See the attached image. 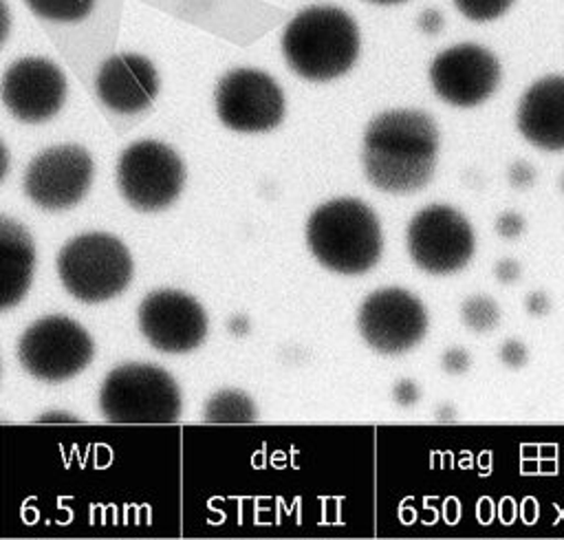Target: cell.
Returning a JSON list of instances; mask_svg holds the SVG:
<instances>
[{"label":"cell","instance_id":"10","mask_svg":"<svg viewBox=\"0 0 564 540\" xmlns=\"http://www.w3.org/2000/svg\"><path fill=\"white\" fill-rule=\"evenodd\" d=\"M216 115L223 126L236 132L273 130L284 117L282 88L264 71L234 68L216 86Z\"/></svg>","mask_w":564,"mask_h":540},{"label":"cell","instance_id":"2","mask_svg":"<svg viewBox=\"0 0 564 540\" xmlns=\"http://www.w3.org/2000/svg\"><path fill=\"white\" fill-rule=\"evenodd\" d=\"M359 29L350 13L313 4L295 13L282 33V53L293 73L308 82H330L359 57Z\"/></svg>","mask_w":564,"mask_h":540},{"label":"cell","instance_id":"33","mask_svg":"<svg viewBox=\"0 0 564 540\" xmlns=\"http://www.w3.org/2000/svg\"><path fill=\"white\" fill-rule=\"evenodd\" d=\"M560 187H562V192H564V174H562V179H560Z\"/></svg>","mask_w":564,"mask_h":540},{"label":"cell","instance_id":"6","mask_svg":"<svg viewBox=\"0 0 564 540\" xmlns=\"http://www.w3.org/2000/svg\"><path fill=\"white\" fill-rule=\"evenodd\" d=\"M95 355V344L86 328L66 315H44L35 320L18 342L22 368L48 384L66 381L82 372Z\"/></svg>","mask_w":564,"mask_h":540},{"label":"cell","instance_id":"20","mask_svg":"<svg viewBox=\"0 0 564 540\" xmlns=\"http://www.w3.org/2000/svg\"><path fill=\"white\" fill-rule=\"evenodd\" d=\"M460 320L474 333H489L500 322V309L489 295H469L460 304Z\"/></svg>","mask_w":564,"mask_h":540},{"label":"cell","instance_id":"30","mask_svg":"<svg viewBox=\"0 0 564 540\" xmlns=\"http://www.w3.org/2000/svg\"><path fill=\"white\" fill-rule=\"evenodd\" d=\"M9 31H11V11H9L7 2L0 0V46L9 37Z\"/></svg>","mask_w":564,"mask_h":540},{"label":"cell","instance_id":"16","mask_svg":"<svg viewBox=\"0 0 564 540\" xmlns=\"http://www.w3.org/2000/svg\"><path fill=\"white\" fill-rule=\"evenodd\" d=\"M520 134L546 152L564 150V75H546L533 82L516 110Z\"/></svg>","mask_w":564,"mask_h":540},{"label":"cell","instance_id":"12","mask_svg":"<svg viewBox=\"0 0 564 540\" xmlns=\"http://www.w3.org/2000/svg\"><path fill=\"white\" fill-rule=\"evenodd\" d=\"M93 172V159L82 145H53L26 165L24 192L42 209H68L86 196Z\"/></svg>","mask_w":564,"mask_h":540},{"label":"cell","instance_id":"13","mask_svg":"<svg viewBox=\"0 0 564 540\" xmlns=\"http://www.w3.org/2000/svg\"><path fill=\"white\" fill-rule=\"evenodd\" d=\"M139 328L156 350L187 353L203 344L207 335V313L189 293L159 289L143 298L139 306Z\"/></svg>","mask_w":564,"mask_h":540},{"label":"cell","instance_id":"24","mask_svg":"<svg viewBox=\"0 0 564 540\" xmlns=\"http://www.w3.org/2000/svg\"><path fill=\"white\" fill-rule=\"evenodd\" d=\"M441 368L447 372V375H463L467 368H469V355L467 350L454 346V348H447L443 355H441Z\"/></svg>","mask_w":564,"mask_h":540},{"label":"cell","instance_id":"31","mask_svg":"<svg viewBox=\"0 0 564 540\" xmlns=\"http://www.w3.org/2000/svg\"><path fill=\"white\" fill-rule=\"evenodd\" d=\"M7 170H9V152H7L4 143L0 141V181L7 176Z\"/></svg>","mask_w":564,"mask_h":540},{"label":"cell","instance_id":"7","mask_svg":"<svg viewBox=\"0 0 564 540\" xmlns=\"http://www.w3.org/2000/svg\"><path fill=\"white\" fill-rule=\"evenodd\" d=\"M183 183L185 165L181 156L161 141H134L119 156L117 185L134 209H165L181 194Z\"/></svg>","mask_w":564,"mask_h":540},{"label":"cell","instance_id":"22","mask_svg":"<svg viewBox=\"0 0 564 540\" xmlns=\"http://www.w3.org/2000/svg\"><path fill=\"white\" fill-rule=\"evenodd\" d=\"M498 357L500 361L507 366V368H522L527 361H529V350L522 342L518 339H507L500 350H498Z\"/></svg>","mask_w":564,"mask_h":540},{"label":"cell","instance_id":"26","mask_svg":"<svg viewBox=\"0 0 564 540\" xmlns=\"http://www.w3.org/2000/svg\"><path fill=\"white\" fill-rule=\"evenodd\" d=\"M392 397H394V401L399 406H414L419 401V397H421V390H419V386L412 379H401V381L394 384Z\"/></svg>","mask_w":564,"mask_h":540},{"label":"cell","instance_id":"4","mask_svg":"<svg viewBox=\"0 0 564 540\" xmlns=\"http://www.w3.org/2000/svg\"><path fill=\"white\" fill-rule=\"evenodd\" d=\"M132 271L128 247L106 231L79 234L57 253V273L64 289L86 304L119 295L130 284Z\"/></svg>","mask_w":564,"mask_h":540},{"label":"cell","instance_id":"11","mask_svg":"<svg viewBox=\"0 0 564 540\" xmlns=\"http://www.w3.org/2000/svg\"><path fill=\"white\" fill-rule=\"evenodd\" d=\"M430 84L445 104L471 108L496 93L500 84V62L480 44H454L432 60Z\"/></svg>","mask_w":564,"mask_h":540},{"label":"cell","instance_id":"27","mask_svg":"<svg viewBox=\"0 0 564 540\" xmlns=\"http://www.w3.org/2000/svg\"><path fill=\"white\" fill-rule=\"evenodd\" d=\"M494 276L502 284H511L520 278V264L513 258H502L494 264Z\"/></svg>","mask_w":564,"mask_h":540},{"label":"cell","instance_id":"14","mask_svg":"<svg viewBox=\"0 0 564 540\" xmlns=\"http://www.w3.org/2000/svg\"><path fill=\"white\" fill-rule=\"evenodd\" d=\"M0 97L7 110L24 123L55 117L66 99V77L46 57H20L2 75Z\"/></svg>","mask_w":564,"mask_h":540},{"label":"cell","instance_id":"17","mask_svg":"<svg viewBox=\"0 0 564 540\" xmlns=\"http://www.w3.org/2000/svg\"><path fill=\"white\" fill-rule=\"evenodd\" d=\"M35 269L31 234L13 218L0 214V311L22 302Z\"/></svg>","mask_w":564,"mask_h":540},{"label":"cell","instance_id":"3","mask_svg":"<svg viewBox=\"0 0 564 540\" xmlns=\"http://www.w3.org/2000/svg\"><path fill=\"white\" fill-rule=\"evenodd\" d=\"M306 242L319 264L341 276L370 271L383 247L379 218L359 198H333L313 209Z\"/></svg>","mask_w":564,"mask_h":540},{"label":"cell","instance_id":"15","mask_svg":"<svg viewBox=\"0 0 564 540\" xmlns=\"http://www.w3.org/2000/svg\"><path fill=\"white\" fill-rule=\"evenodd\" d=\"M95 88L106 108L119 115H134L154 101L159 93V75L148 57L117 53L99 66Z\"/></svg>","mask_w":564,"mask_h":540},{"label":"cell","instance_id":"23","mask_svg":"<svg viewBox=\"0 0 564 540\" xmlns=\"http://www.w3.org/2000/svg\"><path fill=\"white\" fill-rule=\"evenodd\" d=\"M494 227H496V234H498L500 238L513 240V238H518V236L524 231V218H522L518 212H502V214L496 218Z\"/></svg>","mask_w":564,"mask_h":540},{"label":"cell","instance_id":"19","mask_svg":"<svg viewBox=\"0 0 564 540\" xmlns=\"http://www.w3.org/2000/svg\"><path fill=\"white\" fill-rule=\"evenodd\" d=\"M26 7L51 22H79L84 20L97 0H24Z\"/></svg>","mask_w":564,"mask_h":540},{"label":"cell","instance_id":"18","mask_svg":"<svg viewBox=\"0 0 564 540\" xmlns=\"http://www.w3.org/2000/svg\"><path fill=\"white\" fill-rule=\"evenodd\" d=\"M258 410L253 401L236 388H223L214 392L203 410V421L207 423H251Z\"/></svg>","mask_w":564,"mask_h":540},{"label":"cell","instance_id":"5","mask_svg":"<svg viewBox=\"0 0 564 540\" xmlns=\"http://www.w3.org/2000/svg\"><path fill=\"white\" fill-rule=\"evenodd\" d=\"M99 410L112 423H172L181 414V390L154 364H121L101 384Z\"/></svg>","mask_w":564,"mask_h":540},{"label":"cell","instance_id":"25","mask_svg":"<svg viewBox=\"0 0 564 540\" xmlns=\"http://www.w3.org/2000/svg\"><path fill=\"white\" fill-rule=\"evenodd\" d=\"M507 179H509L511 187L527 190L535 183V170L527 161H516V163H511V168L507 172Z\"/></svg>","mask_w":564,"mask_h":540},{"label":"cell","instance_id":"9","mask_svg":"<svg viewBox=\"0 0 564 540\" xmlns=\"http://www.w3.org/2000/svg\"><path fill=\"white\" fill-rule=\"evenodd\" d=\"M357 328L366 344L383 355H401L414 348L427 333L425 304L405 289L386 287L372 291L359 306Z\"/></svg>","mask_w":564,"mask_h":540},{"label":"cell","instance_id":"28","mask_svg":"<svg viewBox=\"0 0 564 540\" xmlns=\"http://www.w3.org/2000/svg\"><path fill=\"white\" fill-rule=\"evenodd\" d=\"M524 309H527L529 315L540 317V315H546L551 311V300L544 291H533L524 298Z\"/></svg>","mask_w":564,"mask_h":540},{"label":"cell","instance_id":"1","mask_svg":"<svg viewBox=\"0 0 564 540\" xmlns=\"http://www.w3.org/2000/svg\"><path fill=\"white\" fill-rule=\"evenodd\" d=\"M438 145V126L427 112L412 108L386 110L366 126L364 174L381 192H416L434 174Z\"/></svg>","mask_w":564,"mask_h":540},{"label":"cell","instance_id":"8","mask_svg":"<svg viewBox=\"0 0 564 540\" xmlns=\"http://www.w3.org/2000/svg\"><path fill=\"white\" fill-rule=\"evenodd\" d=\"M405 245L412 262L432 276L463 269L476 249V236L467 218L449 205H427L408 225Z\"/></svg>","mask_w":564,"mask_h":540},{"label":"cell","instance_id":"21","mask_svg":"<svg viewBox=\"0 0 564 540\" xmlns=\"http://www.w3.org/2000/svg\"><path fill=\"white\" fill-rule=\"evenodd\" d=\"M454 7L471 22H489L507 13L513 0H452Z\"/></svg>","mask_w":564,"mask_h":540},{"label":"cell","instance_id":"32","mask_svg":"<svg viewBox=\"0 0 564 540\" xmlns=\"http://www.w3.org/2000/svg\"><path fill=\"white\" fill-rule=\"evenodd\" d=\"M366 2H375V4H399V2H405V0H366Z\"/></svg>","mask_w":564,"mask_h":540},{"label":"cell","instance_id":"29","mask_svg":"<svg viewBox=\"0 0 564 540\" xmlns=\"http://www.w3.org/2000/svg\"><path fill=\"white\" fill-rule=\"evenodd\" d=\"M419 26H421L423 33L436 35V33L443 29V15H441V11H436V9H425V11L419 15Z\"/></svg>","mask_w":564,"mask_h":540}]
</instances>
